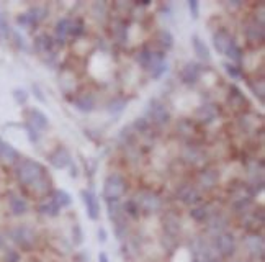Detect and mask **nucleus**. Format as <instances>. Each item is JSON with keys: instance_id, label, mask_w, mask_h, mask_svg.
Masks as SVG:
<instances>
[{"instance_id": "obj_23", "label": "nucleus", "mask_w": 265, "mask_h": 262, "mask_svg": "<svg viewBox=\"0 0 265 262\" xmlns=\"http://www.w3.org/2000/svg\"><path fill=\"white\" fill-rule=\"evenodd\" d=\"M159 43L162 48H165V50H170L172 46H174V36H172L170 31L167 30H162L159 33Z\"/></svg>"}, {"instance_id": "obj_2", "label": "nucleus", "mask_w": 265, "mask_h": 262, "mask_svg": "<svg viewBox=\"0 0 265 262\" xmlns=\"http://www.w3.org/2000/svg\"><path fill=\"white\" fill-rule=\"evenodd\" d=\"M125 190H126V182L118 174L108 176L105 183H103V197L106 198V202H118V198L123 197Z\"/></svg>"}, {"instance_id": "obj_6", "label": "nucleus", "mask_w": 265, "mask_h": 262, "mask_svg": "<svg viewBox=\"0 0 265 262\" xmlns=\"http://www.w3.org/2000/svg\"><path fill=\"white\" fill-rule=\"evenodd\" d=\"M147 115H149V118L154 121V123H157V125H164V123H167V121H169V118H170L169 110H167L165 105L160 104L159 100H151V102H149Z\"/></svg>"}, {"instance_id": "obj_12", "label": "nucleus", "mask_w": 265, "mask_h": 262, "mask_svg": "<svg viewBox=\"0 0 265 262\" xmlns=\"http://www.w3.org/2000/svg\"><path fill=\"white\" fill-rule=\"evenodd\" d=\"M28 118H29V125H31L34 130H44V128H48V125H49L48 116L39 110H29Z\"/></svg>"}, {"instance_id": "obj_10", "label": "nucleus", "mask_w": 265, "mask_h": 262, "mask_svg": "<svg viewBox=\"0 0 265 262\" xmlns=\"http://www.w3.org/2000/svg\"><path fill=\"white\" fill-rule=\"evenodd\" d=\"M180 77L185 84H193V82L198 80V77H200V66L195 64V62L185 64V67L180 72Z\"/></svg>"}, {"instance_id": "obj_36", "label": "nucleus", "mask_w": 265, "mask_h": 262, "mask_svg": "<svg viewBox=\"0 0 265 262\" xmlns=\"http://www.w3.org/2000/svg\"><path fill=\"white\" fill-rule=\"evenodd\" d=\"M134 128L137 130V131H144L146 128H147V123H146V120H136L134 121Z\"/></svg>"}, {"instance_id": "obj_35", "label": "nucleus", "mask_w": 265, "mask_h": 262, "mask_svg": "<svg viewBox=\"0 0 265 262\" xmlns=\"http://www.w3.org/2000/svg\"><path fill=\"white\" fill-rule=\"evenodd\" d=\"M165 71H167V64H160L159 67H156V69L152 71V77H156L157 79V77H160Z\"/></svg>"}, {"instance_id": "obj_1", "label": "nucleus", "mask_w": 265, "mask_h": 262, "mask_svg": "<svg viewBox=\"0 0 265 262\" xmlns=\"http://www.w3.org/2000/svg\"><path fill=\"white\" fill-rule=\"evenodd\" d=\"M17 177L25 183V185L36 188L38 192L46 190L48 183H49L44 167L39 162L31 161V159H23V161L18 162Z\"/></svg>"}, {"instance_id": "obj_24", "label": "nucleus", "mask_w": 265, "mask_h": 262, "mask_svg": "<svg viewBox=\"0 0 265 262\" xmlns=\"http://www.w3.org/2000/svg\"><path fill=\"white\" fill-rule=\"evenodd\" d=\"M224 54L229 56L233 61H240V57H242V56H240V54H242V51H240V48L236 45V41L233 40V41H231V45L228 46V50H226Z\"/></svg>"}, {"instance_id": "obj_19", "label": "nucleus", "mask_w": 265, "mask_h": 262, "mask_svg": "<svg viewBox=\"0 0 265 262\" xmlns=\"http://www.w3.org/2000/svg\"><path fill=\"white\" fill-rule=\"evenodd\" d=\"M71 28H72V20H69V18H62L61 22H57V25H56L57 38L64 40L67 35H71Z\"/></svg>"}, {"instance_id": "obj_34", "label": "nucleus", "mask_w": 265, "mask_h": 262, "mask_svg": "<svg viewBox=\"0 0 265 262\" xmlns=\"http://www.w3.org/2000/svg\"><path fill=\"white\" fill-rule=\"evenodd\" d=\"M226 67V72L231 76V77H239L240 76V71H239V67H236V66H231V64H224Z\"/></svg>"}, {"instance_id": "obj_16", "label": "nucleus", "mask_w": 265, "mask_h": 262, "mask_svg": "<svg viewBox=\"0 0 265 262\" xmlns=\"http://www.w3.org/2000/svg\"><path fill=\"white\" fill-rule=\"evenodd\" d=\"M8 205H10V210L13 211V215H25L28 210V203L25 198L18 197V195H12L8 200Z\"/></svg>"}, {"instance_id": "obj_14", "label": "nucleus", "mask_w": 265, "mask_h": 262, "mask_svg": "<svg viewBox=\"0 0 265 262\" xmlns=\"http://www.w3.org/2000/svg\"><path fill=\"white\" fill-rule=\"evenodd\" d=\"M216 115H218V110L214 108L213 105H201L198 110H196V120H200V121H206V123H210L211 120H214L216 118Z\"/></svg>"}, {"instance_id": "obj_7", "label": "nucleus", "mask_w": 265, "mask_h": 262, "mask_svg": "<svg viewBox=\"0 0 265 262\" xmlns=\"http://www.w3.org/2000/svg\"><path fill=\"white\" fill-rule=\"evenodd\" d=\"M80 197H82L83 205L87 208L88 218H90V220H98V216H100V205H98L97 197L93 195L90 190H82Z\"/></svg>"}, {"instance_id": "obj_27", "label": "nucleus", "mask_w": 265, "mask_h": 262, "mask_svg": "<svg viewBox=\"0 0 265 262\" xmlns=\"http://www.w3.org/2000/svg\"><path fill=\"white\" fill-rule=\"evenodd\" d=\"M226 226V221L223 220V218H213V220L210 221V231L213 233H218V235H221V230Z\"/></svg>"}, {"instance_id": "obj_20", "label": "nucleus", "mask_w": 265, "mask_h": 262, "mask_svg": "<svg viewBox=\"0 0 265 262\" xmlns=\"http://www.w3.org/2000/svg\"><path fill=\"white\" fill-rule=\"evenodd\" d=\"M34 46H36V50L39 52H48L53 48V40L48 35H39L36 38V41H34Z\"/></svg>"}, {"instance_id": "obj_28", "label": "nucleus", "mask_w": 265, "mask_h": 262, "mask_svg": "<svg viewBox=\"0 0 265 262\" xmlns=\"http://www.w3.org/2000/svg\"><path fill=\"white\" fill-rule=\"evenodd\" d=\"M249 247H250V251L252 252H260L262 254V251H264V242L260 237H252V239H249Z\"/></svg>"}, {"instance_id": "obj_9", "label": "nucleus", "mask_w": 265, "mask_h": 262, "mask_svg": "<svg viewBox=\"0 0 265 262\" xmlns=\"http://www.w3.org/2000/svg\"><path fill=\"white\" fill-rule=\"evenodd\" d=\"M179 198L185 203V205H196V203H200V200H201L198 190L191 185L182 187L179 190Z\"/></svg>"}, {"instance_id": "obj_29", "label": "nucleus", "mask_w": 265, "mask_h": 262, "mask_svg": "<svg viewBox=\"0 0 265 262\" xmlns=\"http://www.w3.org/2000/svg\"><path fill=\"white\" fill-rule=\"evenodd\" d=\"M125 211L128 213L130 216H137L139 215V207H137V203L134 200H130V202H126V205H125Z\"/></svg>"}, {"instance_id": "obj_21", "label": "nucleus", "mask_w": 265, "mask_h": 262, "mask_svg": "<svg viewBox=\"0 0 265 262\" xmlns=\"http://www.w3.org/2000/svg\"><path fill=\"white\" fill-rule=\"evenodd\" d=\"M247 36L252 41H262L264 40V25L262 23H254L247 28Z\"/></svg>"}, {"instance_id": "obj_5", "label": "nucleus", "mask_w": 265, "mask_h": 262, "mask_svg": "<svg viewBox=\"0 0 265 262\" xmlns=\"http://www.w3.org/2000/svg\"><path fill=\"white\" fill-rule=\"evenodd\" d=\"M214 251L223 257H231L236 252V239L229 233H221L214 239Z\"/></svg>"}, {"instance_id": "obj_37", "label": "nucleus", "mask_w": 265, "mask_h": 262, "mask_svg": "<svg viewBox=\"0 0 265 262\" xmlns=\"http://www.w3.org/2000/svg\"><path fill=\"white\" fill-rule=\"evenodd\" d=\"M28 134H29V139H31V141H38L39 134L36 133V130H34L31 125H28Z\"/></svg>"}, {"instance_id": "obj_8", "label": "nucleus", "mask_w": 265, "mask_h": 262, "mask_svg": "<svg viewBox=\"0 0 265 262\" xmlns=\"http://www.w3.org/2000/svg\"><path fill=\"white\" fill-rule=\"evenodd\" d=\"M71 159H72L71 153H69L66 148H57L56 151L51 153V156H49V162L56 169H64L71 164Z\"/></svg>"}, {"instance_id": "obj_40", "label": "nucleus", "mask_w": 265, "mask_h": 262, "mask_svg": "<svg viewBox=\"0 0 265 262\" xmlns=\"http://www.w3.org/2000/svg\"><path fill=\"white\" fill-rule=\"evenodd\" d=\"M98 241H100V242H105L106 241V231L103 230V228L98 230Z\"/></svg>"}, {"instance_id": "obj_41", "label": "nucleus", "mask_w": 265, "mask_h": 262, "mask_svg": "<svg viewBox=\"0 0 265 262\" xmlns=\"http://www.w3.org/2000/svg\"><path fill=\"white\" fill-rule=\"evenodd\" d=\"M98 262H110L108 261V256H106V252H100V254H98Z\"/></svg>"}, {"instance_id": "obj_39", "label": "nucleus", "mask_w": 265, "mask_h": 262, "mask_svg": "<svg viewBox=\"0 0 265 262\" xmlns=\"http://www.w3.org/2000/svg\"><path fill=\"white\" fill-rule=\"evenodd\" d=\"M74 228H76V231H77V235H76V239H74V244H80V242H82V231H80V226H79V225H76Z\"/></svg>"}, {"instance_id": "obj_13", "label": "nucleus", "mask_w": 265, "mask_h": 262, "mask_svg": "<svg viewBox=\"0 0 265 262\" xmlns=\"http://www.w3.org/2000/svg\"><path fill=\"white\" fill-rule=\"evenodd\" d=\"M191 45H193L195 54L198 56L201 61H210V59H211V54H210L208 46H206L205 41H201L198 36H191Z\"/></svg>"}, {"instance_id": "obj_32", "label": "nucleus", "mask_w": 265, "mask_h": 262, "mask_svg": "<svg viewBox=\"0 0 265 262\" xmlns=\"http://www.w3.org/2000/svg\"><path fill=\"white\" fill-rule=\"evenodd\" d=\"M188 8H190V13L193 18H198V13H200V5L196 0H190L188 2Z\"/></svg>"}, {"instance_id": "obj_30", "label": "nucleus", "mask_w": 265, "mask_h": 262, "mask_svg": "<svg viewBox=\"0 0 265 262\" xmlns=\"http://www.w3.org/2000/svg\"><path fill=\"white\" fill-rule=\"evenodd\" d=\"M83 33V25L80 20H74L72 22V28H71V35L72 36H79Z\"/></svg>"}, {"instance_id": "obj_22", "label": "nucleus", "mask_w": 265, "mask_h": 262, "mask_svg": "<svg viewBox=\"0 0 265 262\" xmlns=\"http://www.w3.org/2000/svg\"><path fill=\"white\" fill-rule=\"evenodd\" d=\"M59 210H61V208H59L53 200L44 202V203L39 205V211H41L43 215H48V216H57Z\"/></svg>"}, {"instance_id": "obj_4", "label": "nucleus", "mask_w": 265, "mask_h": 262, "mask_svg": "<svg viewBox=\"0 0 265 262\" xmlns=\"http://www.w3.org/2000/svg\"><path fill=\"white\" fill-rule=\"evenodd\" d=\"M10 237L15 244H18L23 249H28L34 242V231L28 226H18L10 231Z\"/></svg>"}, {"instance_id": "obj_31", "label": "nucleus", "mask_w": 265, "mask_h": 262, "mask_svg": "<svg viewBox=\"0 0 265 262\" xmlns=\"http://www.w3.org/2000/svg\"><path fill=\"white\" fill-rule=\"evenodd\" d=\"M3 262H18V254H17V251L5 249V252H3Z\"/></svg>"}, {"instance_id": "obj_25", "label": "nucleus", "mask_w": 265, "mask_h": 262, "mask_svg": "<svg viewBox=\"0 0 265 262\" xmlns=\"http://www.w3.org/2000/svg\"><path fill=\"white\" fill-rule=\"evenodd\" d=\"M137 61H139V64L144 67V69H149L151 61H152V51L144 48V50L139 52V56H137Z\"/></svg>"}, {"instance_id": "obj_17", "label": "nucleus", "mask_w": 265, "mask_h": 262, "mask_svg": "<svg viewBox=\"0 0 265 262\" xmlns=\"http://www.w3.org/2000/svg\"><path fill=\"white\" fill-rule=\"evenodd\" d=\"M53 202L56 203L59 208H64V207H69L72 203V198L71 195L66 192V190H56L53 195Z\"/></svg>"}, {"instance_id": "obj_11", "label": "nucleus", "mask_w": 265, "mask_h": 262, "mask_svg": "<svg viewBox=\"0 0 265 262\" xmlns=\"http://www.w3.org/2000/svg\"><path fill=\"white\" fill-rule=\"evenodd\" d=\"M231 41H233V38H231L229 33L224 30L216 31L213 35V45L216 48V51L223 52V54L226 52V50H228V46L231 45Z\"/></svg>"}, {"instance_id": "obj_3", "label": "nucleus", "mask_w": 265, "mask_h": 262, "mask_svg": "<svg viewBox=\"0 0 265 262\" xmlns=\"http://www.w3.org/2000/svg\"><path fill=\"white\" fill-rule=\"evenodd\" d=\"M134 202L137 203L139 210H144L147 213H152V211H157L160 208V198L156 195L154 192H147V190H142L136 195Z\"/></svg>"}, {"instance_id": "obj_42", "label": "nucleus", "mask_w": 265, "mask_h": 262, "mask_svg": "<svg viewBox=\"0 0 265 262\" xmlns=\"http://www.w3.org/2000/svg\"><path fill=\"white\" fill-rule=\"evenodd\" d=\"M0 22H2V17H0Z\"/></svg>"}, {"instance_id": "obj_15", "label": "nucleus", "mask_w": 265, "mask_h": 262, "mask_svg": "<svg viewBox=\"0 0 265 262\" xmlns=\"http://www.w3.org/2000/svg\"><path fill=\"white\" fill-rule=\"evenodd\" d=\"M74 105H76L77 110L85 111L87 113V111L93 110V106H95V100H93V97L90 94H82L74 100Z\"/></svg>"}, {"instance_id": "obj_26", "label": "nucleus", "mask_w": 265, "mask_h": 262, "mask_svg": "<svg viewBox=\"0 0 265 262\" xmlns=\"http://www.w3.org/2000/svg\"><path fill=\"white\" fill-rule=\"evenodd\" d=\"M190 215H191V218H193V220H196V221H205L206 218H208V211H206L205 207H198V208H193Z\"/></svg>"}, {"instance_id": "obj_33", "label": "nucleus", "mask_w": 265, "mask_h": 262, "mask_svg": "<svg viewBox=\"0 0 265 262\" xmlns=\"http://www.w3.org/2000/svg\"><path fill=\"white\" fill-rule=\"evenodd\" d=\"M13 97H15V100L18 102V104H25L26 102V99H28V94L25 90H20V89H17L13 92Z\"/></svg>"}, {"instance_id": "obj_18", "label": "nucleus", "mask_w": 265, "mask_h": 262, "mask_svg": "<svg viewBox=\"0 0 265 262\" xmlns=\"http://www.w3.org/2000/svg\"><path fill=\"white\" fill-rule=\"evenodd\" d=\"M0 157L5 159V161H15V159H18V153L10 144L3 143L0 139Z\"/></svg>"}, {"instance_id": "obj_38", "label": "nucleus", "mask_w": 265, "mask_h": 262, "mask_svg": "<svg viewBox=\"0 0 265 262\" xmlns=\"http://www.w3.org/2000/svg\"><path fill=\"white\" fill-rule=\"evenodd\" d=\"M123 106H125V102L123 100H118V102H115V104H111V106H110V110L113 111H121L123 110Z\"/></svg>"}]
</instances>
